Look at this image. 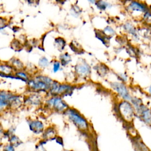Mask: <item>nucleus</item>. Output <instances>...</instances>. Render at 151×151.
<instances>
[{
  "instance_id": "nucleus-1",
  "label": "nucleus",
  "mask_w": 151,
  "mask_h": 151,
  "mask_svg": "<svg viewBox=\"0 0 151 151\" xmlns=\"http://www.w3.org/2000/svg\"><path fill=\"white\" fill-rule=\"evenodd\" d=\"M52 80L47 76H40L35 79L28 81V85L29 87L34 90L45 91L50 89Z\"/></svg>"
},
{
  "instance_id": "nucleus-2",
  "label": "nucleus",
  "mask_w": 151,
  "mask_h": 151,
  "mask_svg": "<svg viewBox=\"0 0 151 151\" xmlns=\"http://www.w3.org/2000/svg\"><path fill=\"white\" fill-rule=\"evenodd\" d=\"M65 113L68 115L70 119L80 129L85 130L87 129V122L77 110L73 108H68L65 110Z\"/></svg>"
},
{
  "instance_id": "nucleus-3",
  "label": "nucleus",
  "mask_w": 151,
  "mask_h": 151,
  "mask_svg": "<svg viewBox=\"0 0 151 151\" xmlns=\"http://www.w3.org/2000/svg\"><path fill=\"white\" fill-rule=\"evenodd\" d=\"M118 111L123 119L127 121L133 119L134 116V110L132 106L127 101H123L121 102L118 106Z\"/></svg>"
},
{
  "instance_id": "nucleus-4",
  "label": "nucleus",
  "mask_w": 151,
  "mask_h": 151,
  "mask_svg": "<svg viewBox=\"0 0 151 151\" xmlns=\"http://www.w3.org/2000/svg\"><path fill=\"white\" fill-rule=\"evenodd\" d=\"M47 104L50 106L52 107V108L56 111H62L66 110L68 107L66 103H65V101H64L61 98L59 97H55L50 99L47 101Z\"/></svg>"
},
{
  "instance_id": "nucleus-5",
  "label": "nucleus",
  "mask_w": 151,
  "mask_h": 151,
  "mask_svg": "<svg viewBox=\"0 0 151 151\" xmlns=\"http://www.w3.org/2000/svg\"><path fill=\"white\" fill-rule=\"evenodd\" d=\"M111 86L113 88L116 90L124 100H130V96L129 91L124 84L119 83H113L111 84Z\"/></svg>"
},
{
  "instance_id": "nucleus-6",
  "label": "nucleus",
  "mask_w": 151,
  "mask_h": 151,
  "mask_svg": "<svg viewBox=\"0 0 151 151\" xmlns=\"http://www.w3.org/2000/svg\"><path fill=\"white\" fill-rule=\"evenodd\" d=\"M12 94L5 91H0V110H2L5 109L7 106H9L11 99Z\"/></svg>"
},
{
  "instance_id": "nucleus-7",
  "label": "nucleus",
  "mask_w": 151,
  "mask_h": 151,
  "mask_svg": "<svg viewBox=\"0 0 151 151\" xmlns=\"http://www.w3.org/2000/svg\"><path fill=\"white\" fill-rule=\"evenodd\" d=\"M76 71L80 76H87L90 73V67L86 63L84 62L76 65Z\"/></svg>"
},
{
  "instance_id": "nucleus-8",
  "label": "nucleus",
  "mask_w": 151,
  "mask_h": 151,
  "mask_svg": "<svg viewBox=\"0 0 151 151\" xmlns=\"http://www.w3.org/2000/svg\"><path fill=\"white\" fill-rule=\"evenodd\" d=\"M129 8L132 11H140V12H146L147 11V6L139 2L132 1L129 5Z\"/></svg>"
},
{
  "instance_id": "nucleus-9",
  "label": "nucleus",
  "mask_w": 151,
  "mask_h": 151,
  "mask_svg": "<svg viewBox=\"0 0 151 151\" xmlns=\"http://www.w3.org/2000/svg\"><path fill=\"white\" fill-rule=\"evenodd\" d=\"M29 127L30 129L35 133H40L42 131L44 126L41 122L34 120L29 123Z\"/></svg>"
},
{
  "instance_id": "nucleus-10",
  "label": "nucleus",
  "mask_w": 151,
  "mask_h": 151,
  "mask_svg": "<svg viewBox=\"0 0 151 151\" xmlns=\"http://www.w3.org/2000/svg\"><path fill=\"white\" fill-rule=\"evenodd\" d=\"M73 90V87L68 84H59L57 94H68L71 92V91Z\"/></svg>"
},
{
  "instance_id": "nucleus-11",
  "label": "nucleus",
  "mask_w": 151,
  "mask_h": 151,
  "mask_svg": "<svg viewBox=\"0 0 151 151\" xmlns=\"http://www.w3.org/2000/svg\"><path fill=\"white\" fill-rule=\"evenodd\" d=\"M61 63L63 65H65L71 61V57L68 53H64L60 56Z\"/></svg>"
},
{
  "instance_id": "nucleus-12",
  "label": "nucleus",
  "mask_w": 151,
  "mask_h": 151,
  "mask_svg": "<svg viewBox=\"0 0 151 151\" xmlns=\"http://www.w3.org/2000/svg\"><path fill=\"white\" fill-rule=\"evenodd\" d=\"M12 69L9 65H0V72L5 74H10L12 73Z\"/></svg>"
},
{
  "instance_id": "nucleus-13",
  "label": "nucleus",
  "mask_w": 151,
  "mask_h": 151,
  "mask_svg": "<svg viewBox=\"0 0 151 151\" xmlns=\"http://www.w3.org/2000/svg\"><path fill=\"white\" fill-rule=\"evenodd\" d=\"M55 44L58 45V48L60 50H62L64 49L65 45V40L61 37H58L57 38H55Z\"/></svg>"
},
{
  "instance_id": "nucleus-14",
  "label": "nucleus",
  "mask_w": 151,
  "mask_h": 151,
  "mask_svg": "<svg viewBox=\"0 0 151 151\" xmlns=\"http://www.w3.org/2000/svg\"><path fill=\"white\" fill-rule=\"evenodd\" d=\"M98 67L99 68L97 69V72L99 73V74L101 75V76H104L109 71L108 68L104 64L98 66Z\"/></svg>"
},
{
  "instance_id": "nucleus-15",
  "label": "nucleus",
  "mask_w": 151,
  "mask_h": 151,
  "mask_svg": "<svg viewBox=\"0 0 151 151\" xmlns=\"http://www.w3.org/2000/svg\"><path fill=\"white\" fill-rule=\"evenodd\" d=\"M28 101H29L31 104H37L40 103V99L38 96H32L29 97V99H28Z\"/></svg>"
},
{
  "instance_id": "nucleus-16",
  "label": "nucleus",
  "mask_w": 151,
  "mask_h": 151,
  "mask_svg": "<svg viewBox=\"0 0 151 151\" xmlns=\"http://www.w3.org/2000/svg\"><path fill=\"white\" fill-rule=\"evenodd\" d=\"M108 4L105 2V1H97L96 2V5L98 7V8H99L101 10H104L107 6H108Z\"/></svg>"
},
{
  "instance_id": "nucleus-17",
  "label": "nucleus",
  "mask_w": 151,
  "mask_h": 151,
  "mask_svg": "<svg viewBox=\"0 0 151 151\" xmlns=\"http://www.w3.org/2000/svg\"><path fill=\"white\" fill-rule=\"evenodd\" d=\"M11 146H17L19 145H20L21 141L19 140V139L15 136H13L11 139Z\"/></svg>"
},
{
  "instance_id": "nucleus-18",
  "label": "nucleus",
  "mask_w": 151,
  "mask_h": 151,
  "mask_svg": "<svg viewBox=\"0 0 151 151\" xmlns=\"http://www.w3.org/2000/svg\"><path fill=\"white\" fill-rule=\"evenodd\" d=\"M12 65H13V67H15L16 68H18V69H21L23 67L22 63L18 59H15L14 60H13Z\"/></svg>"
},
{
  "instance_id": "nucleus-19",
  "label": "nucleus",
  "mask_w": 151,
  "mask_h": 151,
  "mask_svg": "<svg viewBox=\"0 0 151 151\" xmlns=\"http://www.w3.org/2000/svg\"><path fill=\"white\" fill-rule=\"evenodd\" d=\"M39 65L41 67H46L48 65V61L45 57H42L39 61Z\"/></svg>"
},
{
  "instance_id": "nucleus-20",
  "label": "nucleus",
  "mask_w": 151,
  "mask_h": 151,
  "mask_svg": "<svg viewBox=\"0 0 151 151\" xmlns=\"http://www.w3.org/2000/svg\"><path fill=\"white\" fill-rule=\"evenodd\" d=\"M103 31H104V34L106 35H110L114 34V31L110 27H106Z\"/></svg>"
},
{
  "instance_id": "nucleus-21",
  "label": "nucleus",
  "mask_w": 151,
  "mask_h": 151,
  "mask_svg": "<svg viewBox=\"0 0 151 151\" xmlns=\"http://www.w3.org/2000/svg\"><path fill=\"white\" fill-rule=\"evenodd\" d=\"M125 29H127V31L128 32H130L131 34H133V35L135 34V29L133 27V26H132V25H130L128 23L126 24L125 25Z\"/></svg>"
},
{
  "instance_id": "nucleus-22",
  "label": "nucleus",
  "mask_w": 151,
  "mask_h": 151,
  "mask_svg": "<svg viewBox=\"0 0 151 151\" xmlns=\"http://www.w3.org/2000/svg\"><path fill=\"white\" fill-rule=\"evenodd\" d=\"M44 134L47 136V137H52V136H54V130L52 129H49L48 130L47 129Z\"/></svg>"
},
{
  "instance_id": "nucleus-23",
  "label": "nucleus",
  "mask_w": 151,
  "mask_h": 151,
  "mask_svg": "<svg viewBox=\"0 0 151 151\" xmlns=\"http://www.w3.org/2000/svg\"><path fill=\"white\" fill-rule=\"evenodd\" d=\"M60 67V63L58 62V61H55L54 64V66H53V70H54V72H57L59 68Z\"/></svg>"
},
{
  "instance_id": "nucleus-24",
  "label": "nucleus",
  "mask_w": 151,
  "mask_h": 151,
  "mask_svg": "<svg viewBox=\"0 0 151 151\" xmlns=\"http://www.w3.org/2000/svg\"><path fill=\"white\" fill-rule=\"evenodd\" d=\"M16 74H17L18 76L20 77L22 79H24V80H28L27 76L24 73L19 72V73H17Z\"/></svg>"
},
{
  "instance_id": "nucleus-25",
  "label": "nucleus",
  "mask_w": 151,
  "mask_h": 151,
  "mask_svg": "<svg viewBox=\"0 0 151 151\" xmlns=\"http://www.w3.org/2000/svg\"><path fill=\"white\" fill-rule=\"evenodd\" d=\"M4 151H15L14 149V147L11 145H8L6 146L4 149Z\"/></svg>"
}]
</instances>
